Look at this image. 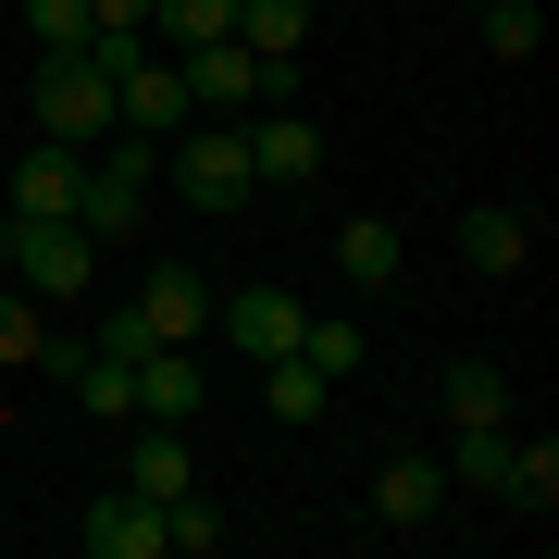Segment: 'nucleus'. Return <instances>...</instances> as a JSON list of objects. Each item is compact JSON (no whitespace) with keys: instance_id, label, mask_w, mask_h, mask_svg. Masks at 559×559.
I'll return each instance as SVG.
<instances>
[{"instance_id":"9","label":"nucleus","mask_w":559,"mask_h":559,"mask_svg":"<svg viewBox=\"0 0 559 559\" xmlns=\"http://www.w3.org/2000/svg\"><path fill=\"white\" fill-rule=\"evenodd\" d=\"M75 175H87V150L38 138V150L13 162V212H25V224H75Z\"/></svg>"},{"instance_id":"26","label":"nucleus","mask_w":559,"mask_h":559,"mask_svg":"<svg viewBox=\"0 0 559 559\" xmlns=\"http://www.w3.org/2000/svg\"><path fill=\"white\" fill-rule=\"evenodd\" d=\"M150 13H162V0H87V25H150ZM150 50H162V38H150Z\"/></svg>"},{"instance_id":"3","label":"nucleus","mask_w":559,"mask_h":559,"mask_svg":"<svg viewBox=\"0 0 559 559\" xmlns=\"http://www.w3.org/2000/svg\"><path fill=\"white\" fill-rule=\"evenodd\" d=\"M87 274H100V237H87V224H25V212H13V286H25L38 311L87 299Z\"/></svg>"},{"instance_id":"12","label":"nucleus","mask_w":559,"mask_h":559,"mask_svg":"<svg viewBox=\"0 0 559 559\" xmlns=\"http://www.w3.org/2000/svg\"><path fill=\"white\" fill-rule=\"evenodd\" d=\"M124 436H138V460H124V485H138L150 510H175L187 485H200V448H187L175 423H124Z\"/></svg>"},{"instance_id":"20","label":"nucleus","mask_w":559,"mask_h":559,"mask_svg":"<svg viewBox=\"0 0 559 559\" xmlns=\"http://www.w3.org/2000/svg\"><path fill=\"white\" fill-rule=\"evenodd\" d=\"M485 13V50L498 62H535V38H547V0H473Z\"/></svg>"},{"instance_id":"16","label":"nucleus","mask_w":559,"mask_h":559,"mask_svg":"<svg viewBox=\"0 0 559 559\" xmlns=\"http://www.w3.org/2000/svg\"><path fill=\"white\" fill-rule=\"evenodd\" d=\"M498 498H510L522 522H559V436H535V448L510 436V473H498Z\"/></svg>"},{"instance_id":"11","label":"nucleus","mask_w":559,"mask_h":559,"mask_svg":"<svg viewBox=\"0 0 559 559\" xmlns=\"http://www.w3.org/2000/svg\"><path fill=\"white\" fill-rule=\"evenodd\" d=\"M75 547H87V559H162V510L138 498V485H112V498L75 522Z\"/></svg>"},{"instance_id":"8","label":"nucleus","mask_w":559,"mask_h":559,"mask_svg":"<svg viewBox=\"0 0 559 559\" xmlns=\"http://www.w3.org/2000/svg\"><path fill=\"white\" fill-rule=\"evenodd\" d=\"M249 162H261V187H311V175H323V124H311L299 100H274V112L249 124Z\"/></svg>"},{"instance_id":"7","label":"nucleus","mask_w":559,"mask_h":559,"mask_svg":"<svg viewBox=\"0 0 559 559\" xmlns=\"http://www.w3.org/2000/svg\"><path fill=\"white\" fill-rule=\"evenodd\" d=\"M299 299H286V286H237V299H212V336H237V360H286L299 348Z\"/></svg>"},{"instance_id":"17","label":"nucleus","mask_w":559,"mask_h":559,"mask_svg":"<svg viewBox=\"0 0 559 559\" xmlns=\"http://www.w3.org/2000/svg\"><path fill=\"white\" fill-rule=\"evenodd\" d=\"M436 411L448 423H510V373H498V360H448V373H436Z\"/></svg>"},{"instance_id":"14","label":"nucleus","mask_w":559,"mask_h":559,"mask_svg":"<svg viewBox=\"0 0 559 559\" xmlns=\"http://www.w3.org/2000/svg\"><path fill=\"white\" fill-rule=\"evenodd\" d=\"M50 360L75 373L87 423H138V360H112V348H62V336H50Z\"/></svg>"},{"instance_id":"5","label":"nucleus","mask_w":559,"mask_h":559,"mask_svg":"<svg viewBox=\"0 0 559 559\" xmlns=\"http://www.w3.org/2000/svg\"><path fill=\"white\" fill-rule=\"evenodd\" d=\"M448 498H460V485H448L436 448H385V473H373V522H385V535H436Z\"/></svg>"},{"instance_id":"13","label":"nucleus","mask_w":559,"mask_h":559,"mask_svg":"<svg viewBox=\"0 0 559 559\" xmlns=\"http://www.w3.org/2000/svg\"><path fill=\"white\" fill-rule=\"evenodd\" d=\"M336 274H348V286H373V299H385V286L411 274V237H399L385 212H348V224H336Z\"/></svg>"},{"instance_id":"2","label":"nucleus","mask_w":559,"mask_h":559,"mask_svg":"<svg viewBox=\"0 0 559 559\" xmlns=\"http://www.w3.org/2000/svg\"><path fill=\"white\" fill-rule=\"evenodd\" d=\"M38 138H62V150L112 138V75L87 50H38Z\"/></svg>"},{"instance_id":"23","label":"nucleus","mask_w":559,"mask_h":559,"mask_svg":"<svg viewBox=\"0 0 559 559\" xmlns=\"http://www.w3.org/2000/svg\"><path fill=\"white\" fill-rule=\"evenodd\" d=\"M299 360H311L323 385H348L360 373V323H299Z\"/></svg>"},{"instance_id":"19","label":"nucleus","mask_w":559,"mask_h":559,"mask_svg":"<svg viewBox=\"0 0 559 559\" xmlns=\"http://www.w3.org/2000/svg\"><path fill=\"white\" fill-rule=\"evenodd\" d=\"M150 38H162V50H200V38H237V0H162V13H150Z\"/></svg>"},{"instance_id":"21","label":"nucleus","mask_w":559,"mask_h":559,"mask_svg":"<svg viewBox=\"0 0 559 559\" xmlns=\"http://www.w3.org/2000/svg\"><path fill=\"white\" fill-rule=\"evenodd\" d=\"M237 38L249 50H299L311 38V0H237Z\"/></svg>"},{"instance_id":"6","label":"nucleus","mask_w":559,"mask_h":559,"mask_svg":"<svg viewBox=\"0 0 559 559\" xmlns=\"http://www.w3.org/2000/svg\"><path fill=\"white\" fill-rule=\"evenodd\" d=\"M112 124H124V138H187V124H200V112H187V75H175V62H124V75H112Z\"/></svg>"},{"instance_id":"24","label":"nucleus","mask_w":559,"mask_h":559,"mask_svg":"<svg viewBox=\"0 0 559 559\" xmlns=\"http://www.w3.org/2000/svg\"><path fill=\"white\" fill-rule=\"evenodd\" d=\"M0 360H50V323H38L25 286H0Z\"/></svg>"},{"instance_id":"18","label":"nucleus","mask_w":559,"mask_h":559,"mask_svg":"<svg viewBox=\"0 0 559 559\" xmlns=\"http://www.w3.org/2000/svg\"><path fill=\"white\" fill-rule=\"evenodd\" d=\"M323 399H336V385H323V373H311L299 348H286V360H261V411H274V423H311Z\"/></svg>"},{"instance_id":"10","label":"nucleus","mask_w":559,"mask_h":559,"mask_svg":"<svg viewBox=\"0 0 559 559\" xmlns=\"http://www.w3.org/2000/svg\"><path fill=\"white\" fill-rule=\"evenodd\" d=\"M200 399H212L200 348H138V423H200Z\"/></svg>"},{"instance_id":"15","label":"nucleus","mask_w":559,"mask_h":559,"mask_svg":"<svg viewBox=\"0 0 559 559\" xmlns=\"http://www.w3.org/2000/svg\"><path fill=\"white\" fill-rule=\"evenodd\" d=\"M522 249H535V224H522L510 200L460 212V261H473V274H522Z\"/></svg>"},{"instance_id":"22","label":"nucleus","mask_w":559,"mask_h":559,"mask_svg":"<svg viewBox=\"0 0 559 559\" xmlns=\"http://www.w3.org/2000/svg\"><path fill=\"white\" fill-rule=\"evenodd\" d=\"M224 535H237V522H224V510L200 498V485H187V498H175V510H162V547H187V559H212Z\"/></svg>"},{"instance_id":"1","label":"nucleus","mask_w":559,"mask_h":559,"mask_svg":"<svg viewBox=\"0 0 559 559\" xmlns=\"http://www.w3.org/2000/svg\"><path fill=\"white\" fill-rule=\"evenodd\" d=\"M162 175H175L200 212H249V200H261V162H249V124H237V112H200L175 150H162Z\"/></svg>"},{"instance_id":"25","label":"nucleus","mask_w":559,"mask_h":559,"mask_svg":"<svg viewBox=\"0 0 559 559\" xmlns=\"http://www.w3.org/2000/svg\"><path fill=\"white\" fill-rule=\"evenodd\" d=\"M25 25H38V50H87V0H25Z\"/></svg>"},{"instance_id":"4","label":"nucleus","mask_w":559,"mask_h":559,"mask_svg":"<svg viewBox=\"0 0 559 559\" xmlns=\"http://www.w3.org/2000/svg\"><path fill=\"white\" fill-rule=\"evenodd\" d=\"M124 323H138V348H200L212 336V286L187 274V261H150L138 299H124Z\"/></svg>"}]
</instances>
